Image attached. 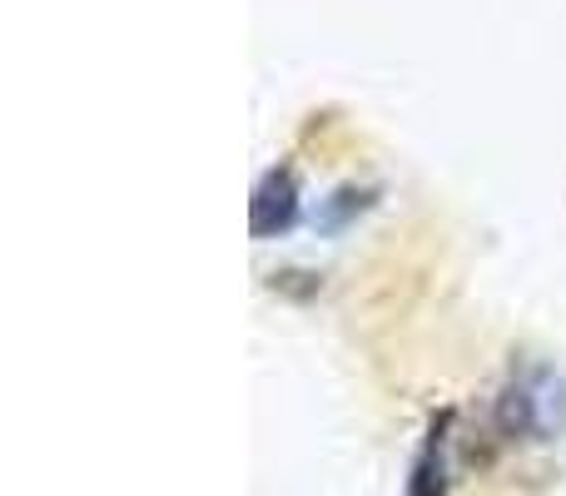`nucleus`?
Returning <instances> with one entry per match:
<instances>
[{"label": "nucleus", "mask_w": 566, "mask_h": 496, "mask_svg": "<svg viewBox=\"0 0 566 496\" xmlns=\"http://www.w3.org/2000/svg\"><path fill=\"white\" fill-rule=\"evenodd\" d=\"M298 214H303L298 175H293L289 165L264 169V175H259V184H254V199H249V234H254L259 244L283 239L293 224H298Z\"/></svg>", "instance_id": "f257e3e1"}, {"label": "nucleus", "mask_w": 566, "mask_h": 496, "mask_svg": "<svg viewBox=\"0 0 566 496\" xmlns=\"http://www.w3.org/2000/svg\"><path fill=\"white\" fill-rule=\"evenodd\" d=\"M452 408H442L428 422V437H422L418 457H412V477L408 496H448V442H452Z\"/></svg>", "instance_id": "f03ea898"}, {"label": "nucleus", "mask_w": 566, "mask_h": 496, "mask_svg": "<svg viewBox=\"0 0 566 496\" xmlns=\"http://www.w3.org/2000/svg\"><path fill=\"white\" fill-rule=\"evenodd\" d=\"M373 199H378V189L343 184V189H333V194L318 204V214H313V224H318L323 234H338V229H348L358 214H368V209H373Z\"/></svg>", "instance_id": "7ed1b4c3"}]
</instances>
